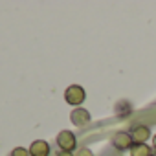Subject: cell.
I'll return each mask as SVG.
<instances>
[{
  "label": "cell",
  "instance_id": "6da1fadb",
  "mask_svg": "<svg viewBox=\"0 0 156 156\" xmlns=\"http://www.w3.org/2000/svg\"><path fill=\"white\" fill-rule=\"evenodd\" d=\"M85 98H87V92H85L83 87H79V85H72V87H68L66 92H64L66 103H68V105H73V107L81 105V103L85 101Z\"/></svg>",
  "mask_w": 156,
  "mask_h": 156
},
{
  "label": "cell",
  "instance_id": "7a4b0ae2",
  "mask_svg": "<svg viewBox=\"0 0 156 156\" xmlns=\"http://www.w3.org/2000/svg\"><path fill=\"white\" fill-rule=\"evenodd\" d=\"M57 145H59L61 151L72 152V151L75 149V145H77L73 132H70V130H61V132L57 134Z\"/></svg>",
  "mask_w": 156,
  "mask_h": 156
},
{
  "label": "cell",
  "instance_id": "3957f363",
  "mask_svg": "<svg viewBox=\"0 0 156 156\" xmlns=\"http://www.w3.org/2000/svg\"><path fill=\"white\" fill-rule=\"evenodd\" d=\"M132 134H129V132H118V134H114V138H112V143H114V147L116 149H119V151H127V149H130L132 147Z\"/></svg>",
  "mask_w": 156,
  "mask_h": 156
},
{
  "label": "cell",
  "instance_id": "277c9868",
  "mask_svg": "<svg viewBox=\"0 0 156 156\" xmlns=\"http://www.w3.org/2000/svg\"><path fill=\"white\" fill-rule=\"evenodd\" d=\"M28 151H30V156H50V145L44 140H35Z\"/></svg>",
  "mask_w": 156,
  "mask_h": 156
},
{
  "label": "cell",
  "instance_id": "5b68a950",
  "mask_svg": "<svg viewBox=\"0 0 156 156\" xmlns=\"http://www.w3.org/2000/svg\"><path fill=\"white\" fill-rule=\"evenodd\" d=\"M70 121L77 127H83L90 121V112L85 110V108H75L72 114H70Z\"/></svg>",
  "mask_w": 156,
  "mask_h": 156
},
{
  "label": "cell",
  "instance_id": "8992f818",
  "mask_svg": "<svg viewBox=\"0 0 156 156\" xmlns=\"http://www.w3.org/2000/svg\"><path fill=\"white\" fill-rule=\"evenodd\" d=\"M147 138H149V127L140 125V127H134V129H132V140H134L136 143H143Z\"/></svg>",
  "mask_w": 156,
  "mask_h": 156
},
{
  "label": "cell",
  "instance_id": "52a82bcc",
  "mask_svg": "<svg viewBox=\"0 0 156 156\" xmlns=\"http://www.w3.org/2000/svg\"><path fill=\"white\" fill-rule=\"evenodd\" d=\"M130 156H152V152L145 143H134L130 147Z\"/></svg>",
  "mask_w": 156,
  "mask_h": 156
},
{
  "label": "cell",
  "instance_id": "ba28073f",
  "mask_svg": "<svg viewBox=\"0 0 156 156\" xmlns=\"http://www.w3.org/2000/svg\"><path fill=\"white\" fill-rule=\"evenodd\" d=\"M11 156H30V151L24 149V147H15L11 151Z\"/></svg>",
  "mask_w": 156,
  "mask_h": 156
},
{
  "label": "cell",
  "instance_id": "9c48e42d",
  "mask_svg": "<svg viewBox=\"0 0 156 156\" xmlns=\"http://www.w3.org/2000/svg\"><path fill=\"white\" fill-rule=\"evenodd\" d=\"M75 156H92V152H90L88 149H79Z\"/></svg>",
  "mask_w": 156,
  "mask_h": 156
},
{
  "label": "cell",
  "instance_id": "30bf717a",
  "mask_svg": "<svg viewBox=\"0 0 156 156\" xmlns=\"http://www.w3.org/2000/svg\"><path fill=\"white\" fill-rule=\"evenodd\" d=\"M55 156H73V154H72V152H64V151H59Z\"/></svg>",
  "mask_w": 156,
  "mask_h": 156
},
{
  "label": "cell",
  "instance_id": "8fae6325",
  "mask_svg": "<svg viewBox=\"0 0 156 156\" xmlns=\"http://www.w3.org/2000/svg\"><path fill=\"white\" fill-rule=\"evenodd\" d=\"M152 145H154V149H156V136L152 138Z\"/></svg>",
  "mask_w": 156,
  "mask_h": 156
},
{
  "label": "cell",
  "instance_id": "7c38bea8",
  "mask_svg": "<svg viewBox=\"0 0 156 156\" xmlns=\"http://www.w3.org/2000/svg\"><path fill=\"white\" fill-rule=\"evenodd\" d=\"M152 156H156V154H152Z\"/></svg>",
  "mask_w": 156,
  "mask_h": 156
}]
</instances>
